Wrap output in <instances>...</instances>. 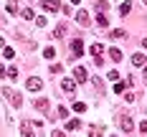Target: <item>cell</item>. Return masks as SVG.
<instances>
[{
  "label": "cell",
  "instance_id": "cell-1",
  "mask_svg": "<svg viewBox=\"0 0 147 137\" xmlns=\"http://www.w3.org/2000/svg\"><path fill=\"white\" fill-rule=\"evenodd\" d=\"M3 99H8L13 107H23V97L15 89H10V86H3Z\"/></svg>",
  "mask_w": 147,
  "mask_h": 137
},
{
  "label": "cell",
  "instance_id": "cell-2",
  "mask_svg": "<svg viewBox=\"0 0 147 137\" xmlns=\"http://www.w3.org/2000/svg\"><path fill=\"white\" fill-rule=\"evenodd\" d=\"M61 89L66 91V94H74V91H76V81H71V79H63V81H61Z\"/></svg>",
  "mask_w": 147,
  "mask_h": 137
},
{
  "label": "cell",
  "instance_id": "cell-3",
  "mask_svg": "<svg viewBox=\"0 0 147 137\" xmlns=\"http://www.w3.org/2000/svg\"><path fill=\"white\" fill-rule=\"evenodd\" d=\"M119 127H122L124 132H132V130H134V124H132L129 117H119Z\"/></svg>",
  "mask_w": 147,
  "mask_h": 137
},
{
  "label": "cell",
  "instance_id": "cell-4",
  "mask_svg": "<svg viewBox=\"0 0 147 137\" xmlns=\"http://www.w3.org/2000/svg\"><path fill=\"white\" fill-rule=\"evenodd\" d=\"M41 86H43V81H41L38 76H33V79H28V89H30V91H41Z\"/></svg>",
  "mask_w": 147,
  "mask_h": 137
},
{
  "label": "cell",
  "instance_id": "cell-5",
  "mask_svg": "<svg viewBox=\"0 0 147 137\" xmlns=\"http://www.w3.org/2000/svg\"><path fill=\"white\" fill-rule=\"evenodd\" d=\"M76 20H79L81 28H86V26H89V13H86V10H79V13H76Z\"/></svg>",
  "mask_w": 147,
  "mask_h": 137
},
{
  "label": "cell",
  "instance_id": "cell-6",
  "mask_svg": "<svg viewBox=\"0 0 147 137\" xmlns=\"http://www.w3.org/2000/svg\"><path fill=\"white\" fill-rule=\"evenodd\" d=\"M71 53L79 59V56L84 53V43H81V41H71Z\"/></svg>",
  "mask_w": 147,
  "mask_h": 137
},
{
  "label": "cell",
  "instance_id": "cell-7",
  "mask_svg": "<svg viewBox=\"0 0 147 137\" xmlns=\"http://www.w3.org/2000/svg\"><path fill=\"white\" fill-rule=\"evenodd\" d=\"M0 74L8 76V79H15V76H18V69H15V66H8V69H5V66H0Z\"/></svg>",
  "mask_w": 147,
  "mask_h": 137
},
{
  "label": "cell",
  "instance_id": "cell-8",
  "mask_svg": "<svg viewBox=\"0 0 147 137\" xmlns=\"http://www.w3.org/2000/svg\"><path fill=\"white\" fill-rule=\"evenodd\" d=\"M43 8H46V10H53V13H56V10H61L59 0H43Z\"/></svg>",
  "mask_w": 147,
  "mask_h": 137
},
{
  "label": "cell",
  "instance_id": "cell-9",
  "mask_svg": "<svg viewBox=\"0 0 147 137\" xmlns=\"http://www.w3.org/2000/svg\"><path fill=\"white\" fill-rule=\"evenodd\" d=\"M74 76H76V81H86V69H84V66H76Z\"/></svg>",
  "mask_w": 147,
  "mask_h": 137
},
{
  "label": "cell",
  "instance_id": "cell-10",
  "mask_svg": "<svg viewBox=\"0 0 147 137\" xmlns=\"http://www.w3.org/2000/svg\"><path fill=\"white\" fill-rule=\"evenodd\" d=\"M33 104H36V109H38V112H48V99H36Z\"/></svg>",
  "mask_w": 147,
  "mask_h": 137
},
{
  "label": "cell",
  "instance_id": "cell-11",
  "mask_svg": "<svg viewBox=\"0 0 147 137\" xmlns=\"http://www.w3.org/2000/svg\"><path fill=\"white\" fill-rule=\"evenodd\" d=\"M132 63H134V66H145L147 59L142 56V53H134V56H132Z\"/></svg>",
  "mask_w": 147,
  "mask_h": 137
},
{
  "label": "cell",
  "instance_id": "cell-12",
  "mask_svg": "<svg viewBox=\"0 0 147 137\" xmlns=\"http://www.w3.org/2000/svg\"><path fill=\"white\" fill-rule=\"evenodd\" d=\"M89 51L99 59V56H102V51H104V46H102V43H91V48H89Z\"/></svg>",
  "mask_w": 147,
  "mask_h": 137
},
{
  "label": "cell",
  "instance_id": "cell-13",
  "mask_svg": "<svg viewBox=\"0 0 147 137\" xmlns=\"http://www.w3.org/2000/svg\"><path fill=\"white\" fill-rule=\"evenodd\" d=\"M127 84H132V79H129V76H127V81H119V84H114V91H117V94H122Z\"/></svg>",
  "mask_w": 147,
  "mask_h": 137
},
{
  "label": "cell",
  "instance_id": "cell-14",
  "mask_svg": "<svg viewBox=\"0 0 147 137\" xmlns=\"http://www.w3.org/2000/svg\"><path fill=\"white\" fill-rule=\"evenodd\" d=\"M20 135H23V137H33V127H28V122H23V127H20Z\"/></svg>",
  "mask_w": 147,
  "mask_h": 137
},
{
  "label": "cell",
  "instance_id": "cell-15",
  "mask_svg": "<svg viewBox=\"0 0 147 137\" xmlns=\"http://www.w3.org/2000/svg\"><path fill=\"white\" fill-rule=\"evenodd\" d=\"M109 59L112 61H122V51H119V48H109Z\"/></svg>",
  "mask_w": 147,
  "mask_h": 137
},
{
  "label": "cell",
  "instance_id": "cell-16",
  "mask_svg": "<svg viewBox=\"0 0 147 137\" xmlns=\"http://www.w3.org/2000/svg\"><path fill=\"white\" fill-rule=\"evenodd\" d=\"M96 13H99V15L109 13V3H96Z\"/></svg>",
  "mask_w": 147,
  "mask_h": 137
},
{
  "label": "cell",
  "instance_id": "cell-17",
  "mask_svg": "<svg viewBox=\"0 0 147 137\" xmlns=\"http://www.w3.org/2000/svg\"><path fill=\"white\" fill-rule=\"evenodd\" d=\"M63 36H66V23L56 26V38H63Z\"/></svg>",
  "mask_w": 147,
  "mask_h": 137
},
{
  "label": "cell",
  "instance_id": "cell-18",
  "mask_svg": "<svg viewBox=\"0 0 147 137\" xmlns=\"http://www.w3.org/2000/svg\"><path fill=\"white\" fill-rule=\"evenodd\" d=\"M127 36V30L124 28H117V30H112V38H124Z\"/></svg>",
  "mask_w": 147,
  "mask_h": 137
},
{
  "label": "cell",
  "instance_id": "cell-19",
  "mask_svg": "<svg viewBox=\"0 0 147 137\" xmlns=\"http://www.w3.org/2000/svg\"><path fill=\"white\" fill-rule=\"evenodd\" d=\"M79 124H81L79 119H69L66 122V130H79Z\"/></svg>",
  "mask_w": 147,
  "mask_h": 137
},
{
  "label": "cell",
  "instance_id": "cell-20",
  "mask_svg": "<svg viewBox=\"0 0 147 137\" xmlns=\"http://www.w3.org/2000/svg\"><path fill=\"white\" fill-rule=\"evenodd\" d=\"M20 15H23L26 20H30V18H33V10H30V8H23V10H20Z\"/></svg>",
  "mask_w": 147,
  "mask_h": 137
},
{
  "label": "cell",
  "instance_id": "cell-21",
  "mask_svg": "<svg viewBox=\"0 0 147 137\" xmlns=\"http://www.w3.org/2000/svg\"><path fill=\"white\" fill-rule=\"evenodd\" d=\"M129 10H132V5H129V3H122V8H119V13H122V15H127Z\"/></svg>",
  "mask_w": 147,
  "mask_h": 137
},
{
  "label": "cell",
  "instance_id": "cell-22",
  "mask_svg": "<svg viewBox=\"0 0 147 137\" xmlns=\"http://www.w3.org/2000/svg\"><path fill=\"white\" fill-rule=\"evenodd\" d=\"M43 56H46V59H53V56H56V51H53V48L48 46V48H46V51H43Z\"/></svg>",
  "mask_w": 147,
  "mask_h": 137
},
{
  "label": "cell",
  "instance_id": "cell-23",
  "mask_svg": "<svg viewBox=\"0 0 147 137\" xmlns=\"http://www.w3.org/2000/svg\"><path fill=\"white\" fill-rule=\"evenodd\" d=\"M74 109H76V112H84L86 104H84V102H74Z\"/></svg>",
  "mask_w": 147,
  "mask_h": 137
},
{
  "label": "cell",
  "instance_id": "cell-24",
  "mask_svg": "<svg viewBox=\"0 0 147 137\" xmlns=\"http://www.w3.org/2000/svg\"><path fill=\"white\" fill-rule=\"evenodd\" d=\"M89 137H102V130H99V127H91V132H89Z\"/></svg>",
  "mask_w": 147,
  "mask_h": 137
},
{
  "label": "cell",
  "instance_id": "cell-25",
  "mask_svg": "<svg viewBox=\"0 0 147 137\" xmlns=\"http://www.w3.org/2000/svg\"><path fill=\"white\" fill-rule=\"evenodd\" d=\"M3 53H5V59H13V56H15L13 48H3Z\"/></svg>",
  "mask_w": 147,
  "mask_h": 137
},
{
  "label": "cell",
  "instance_id": "cell-26",
  "mask_svg": "<svg viewBox=\"0 0 147 137\" xmlns=\"http://www.w3.org/2000/svg\"><path fill=\"white\" fill-rule=\"evenodd\" d=\"M51 137H66V135H63L61 130H56V132H53V135H51Z\"/></svg>",
  "mask_w": 147,
  "mask_h": 137
},
{
  "label": "cell",
  "instance_id": "cell-27",
  "mask_svg": "<svg viewBox=\"0 0 147 137\" xmlns=\"http://www.w3.org/2000/svg\"><path fill=\"white\" fill-rule=\"evenodd\" d=\"M145 81H147V63H145Z\"/></svg>",
  "mask_w": 147,
  "mask_h": 137
},
{
  "label": "cell",
  "instance_id": "cell-28",
  "mask_svg": "<svg viewBox=\"0 0 147 137\" xmlns=\"http://www.w3.org/2000/svg\"><path fill=\"white\" fill-rule=\"evenodd\" d=\"M145 5H147V0H145Z\"/></svg>",
  "mask_w": 147,
  "mask_h": 137
}]
</instances>
